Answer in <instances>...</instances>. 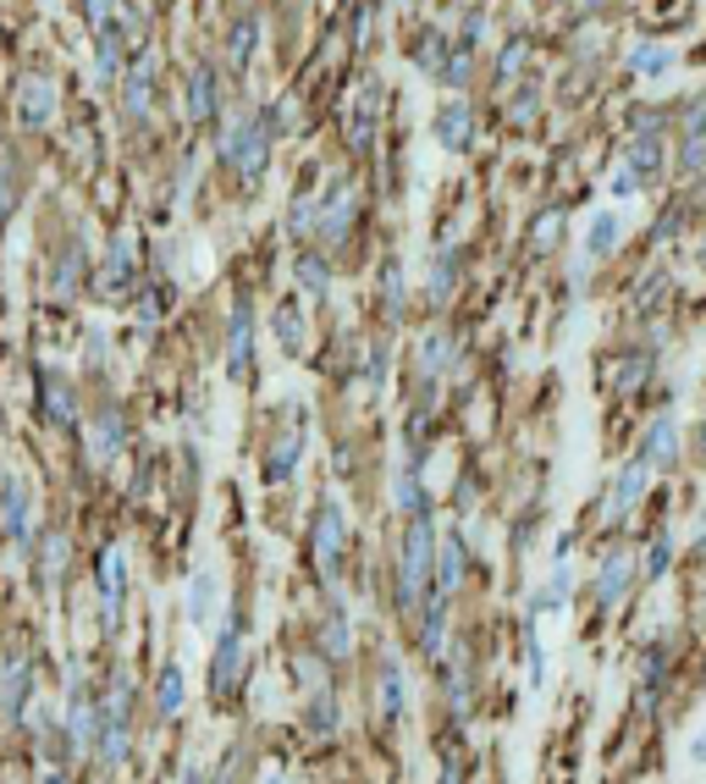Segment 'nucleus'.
<instances>
[{
	"mask_svg": "<svg viewBox=\"0 0 706 784\" xmlns=\"http://www.w3.org/2000/svg\"><path fill=\"white\" fill-rule=\"evenodd\" d=\"M690 652H696V635H690V625H679V619L652 625L646 635H635V646H629V657H635L629 674H635V713H640L646 724L668 730V724L679 718V707H690V702H685V696H690V685H685Z\"/></svg>",
	"mask_w": 706,
	"mask_h": 784,
	"instance_id": "f257e3e1",
	"label": "nucleus"
},
{
	"mask_svg": "<svg viewBox=\"0 0 706 784\" xmlns=\"http://www.w3.org/2000/svg\"><path fill=\"white\" fill-rule=\"evenodd\" d=\"M646 597L640 586V547L635 542H596V564L579 580V608L590 614V629H607L618 614H629Z\"/></svg>",
	"mask_w": 706,
	"mask_h": 784,
	"instance_id": "f03ea898",
	"label": "nucleus"
},
{
	"mask_svg": "<svg viewBox=\"0 0 706 784\" xmlns=\"http://www.w3.org/2000/svg\"><path fill=\"white\" fill-rule=\"evenodd\" d=\"M436 542L441 525L436 519H409L404 542H398V564H392V608L398 619H420V608L436 597Z\"/></svg>",
	"mask_w": 706,
	"mask_h": 784,
	"instance_id": "7ed1b4c3",
	"label": "nucleus"
},
{
	"mask_svg": "<svg viewBox=\"0 0 706 784\" xmlns=\"http://www.w3.org/2000/svg\"><path fill=\"white\" fill-rule=\"evenodd\" d=\"M629 454L668 480V475L685 470V459H690V431H685V420H679L674 409H652V415L640 420V431H635V448H629Z\"/></svg>",
	"mask_w": 706,
	"mask_h": 784,
	"instance_id": "20e7f679",
	"label": "nucleus"
},
{
	"mask_svg": "<svg viewBox=\"0 0 706 784\" xmlns=\"http://www.w3.org/2000/svg\"><path fill=\"white\" fill-rule=\"evenodd\" d=\"M657 365H663V348H652V343L613 348V354L601 359V393H607V398H640V393L657 381Z\"/></svg>",
	"mask_w": 706,
	"mask_h": 784,
	"instance_id": "39448f33",
	"label": "nucleus"
},
{
	"mask_svg": "<svg viewBox=\"0 0 706 784\" xmlns=\"http://www.w3.org/2000/svg\"><path fill=\"white\" fill-rule=\"evenodd\" d=\"M635 547H640V586H646V597L685 575V536H679V525H652V530L635 536Z\"/></svg>",
	"mask_w": 706,
	"mask_h": 784,
	"instance_id": "423d86ee",
	"label": "nucleus"
},
{
	"mask_svg": "<svg viewBox=\"0 0 706 784\" xmlns=\"http://www.w3.org/2000/svg\"><path fill=\"white\" fill-rule=\"evenodd\" d=\"M469 586V542L458 525H441V542H436V597L458 603Z\"/></svg>",
	"mask_w": 706,
	"mask_h": 784,
	"instance_id": "0eeeda50",
	"label": "nucleus"
},
{
	"mask_svg": "<svg viewBox=\"0 0 706 784\" xmlns=\"http://www.w3.org/2000/svg\"><path fill=\"white\" fill-rule=\"evenodd\" d=\"M309 547H315V564H320L326 575H337V558H342V547H348V519H342V503H337V497H320Z\"/></svg>",
	"mask_w": 706,
	"mask_h": 784,
	"instance_id": "6e6552de",
	"label": "nucleus"
},
{
	"mask_svg": "<svg viewBox=\"0 0 706 784\" xmlns=\"http://www.w3.org/2000/svg\"><path fill=\"white\" fill-rule=\"evenodd\" d=\"M579 569L574 564H553L547 575H541V586L530 592V603H525V614H536V619H547V614H568L574 603H579Z\"/></svg>",
	"mask_w": 706,
	"mask_h": 784,
	"instance_id": "1a4fd4ad",
	"label": "nucleus"
},
{
	"mask_svg": "<svg viewBox=\"0 0 706 784\" xmlns=\"http://www.w3.org/2000/svg\"><path fill=\"white\" fill-rule=\"evenodd\" d=\"M447 646H453V603L447 597H430L420 608V619H415V652L436 668L447 657Z\"/></svg>",
	"mask_w": 706,
	"mask_h": 784,
	"instance_id": "9d476101",
	"label": "nucleus"
},
{
	"mask_svg": "<svg viewBox=\"0 0 706 784\" xmlns=\"http://www.w3.org/2000/svg\"><path fill=\"white\" fill-rule=\"evenodd\" d=\"M674 171H679L685 182H702V177H706V106H690V111H685V122H679Z\"/></svg>",
	"mask_w": 706,
	"mask_h": 784,
	"instance_id": "9b49d317",
	"label": "nucleus"
},
{
	"mask_svg": "<svg viewBox=\"0 0 706 784\" xmlns=\"http://www.w3.org/2000/svg\"><path fill=\"white\" fill-rule=\"evenodd\" d=\"M238 668H243V625L232 619V625L221 629V641H216V663H210V691H216V696H232V691H238Z\"/></svg>",
	"mask_w": 706,
	"mask_h": 784,
	"instance_id": "f8f14e48",
	"label": "nucleus"
},
{
	"mask_svg": "<svg viewBox=\"0 0 706 784\" xmlns=\"http://www.w3.org/2000/svg\"><path fill=\"white\" fill-rule=\"evenodd\" d=\"M376 707H381V718H404V707H409V679L392 652L376 663Z\"/></svg>",
	"mask_w": 706,
	"mask_h": 784,
	"instance_id": "ddd939ff",
	"label": "nucleus"
},
{
	"mask_svg": "<svg viewBox=\"0 0 706 784\" xmlns=\"http://www.w3.org/2000/svg\"><path fill=\"white\" fill-rule=\"evenodd\" d=\"M519 646H525V679L530 691H547V646H541V619L519 614Z\"/></svg>",
	"mask_w": 706,
	"mask_h": 784,
	"instance_id": "4468645a",
	"label": "nucleus"
},
{
	"mask_svg": "<svg viewBox=\"0 0 706 784\" xmlns=\"http://www.w3.org/2000/svg\"><path fill=\"white\" fill-rule=\"evenodd\" d=\"M618 244H624V221H618V210H596L590 227H585V255H590V260H613Z\"/></svg>",
	"mask_w": 706,
	"mask_h": 784,
	"instance_id": "2eb2a0df",
	"label": "nucleus"
},
{
	"mask_svg": "<svg viewBox=\"0 0 706 784\" xmlns=\"http://www.w3.org/2000/svg\"><path fill=\"white\" fill-rule=\"evenodd\" d=\"M0 525H6V536H11V542H28L33 503H28V486H22V480H11V486H6V497H0Z\"/></svg>",
	"mask_w": 706,
	"mask_h": 784,
	"instance_id": "dca6fc26",
	"label": "nucleus"
},
{
	"mask_svg": "<svg viewBox=\"0 0 706 784\" xmlns=\"http://www.w3.org/2000/svg\"><path fill=\"white\" fill-rule=\"evenodd\" d=\"M629 166L640 171V182L663 177V171H668V150H663V133H635V145H629Z\"/></svg>",
	"mask_w": 706,
	"mask_h": 784,
	"instance_id": "f3484780",
	"label": "nucleus"
},
{
	"mask_svg": "<svg viewBox=\"0 0 706 784\" xmlns=\"http://www.w3.org/2000/svg\"><path fill=\"white\" fill-rule=\"evenodd\" d=\"M28 663H11L6 668V685H0V718L6 724H22V707H28Z\"/></svg>",
	"mask_w": 706,
	"mask_h": 784,
	"instance_id": "a211bd4d",
	"label": "nucleus"
},
{
	"mask_svg": "<svg viewBox=\"0 0 706 784\" xmlns=\"http://www.w3.org/2000/svg\"><path fill=\"white\" fill-rule=\"evenodd\" d=\"M668 299H674V277H668L663 266H652V271H646V282L635 288V310H640V320H646V315H657Z\"/></svg>",
	"mask_w": 706,
	"mask_h": 784,
	"instance_id": "6ab92c4d",
	"label": "nucleus"
},
{
	"mask_svg": "<svg viewBox=\"0 0 706 784\" xmlns=\"http://www.w3.org/2000/svg\"><path fill=\"white\" fill-rule=\"evenodd\" d=\"M155 713L160 718L182 713V674H177V663H160V674H155Z\"/></svg>",
	"mask_w": 706,
	"mask_h": 784,
	"instance_id": "aec40b11",
	"label": "nucleus"
},
{
	"mask_svg": "<svg viewBox=\"0 0 706 784\" xmlns=\"http://www.w3.org/2000/svg\"><path fill=\"white\" fill-rule=\"evenodd\" d=\"M320 641H326V657H331V663H342V657L354 652V629H348V608H331V614H326V625H320Z\"/></svg>",
	"mask_w": 706,
	"mask_h": 784,
	"instance_id": "412c9836",
	"label": "nucleus"
},
{
	"mask_svg": "<svg viewBox=\"0 0 706 784\" xmlns=\"http://www.w3.org/2000/svg\"><path fill=\"white\" fill-rule=\"evenodd\" d=\"M398 514L404 519H430V492H425V480L415 470L398 480Z\"/></svg>",
	"mask_w": 706,
	"mask_h": 784,
	"instance_id": "4be33fe9",
	"label": "nucleus"
},
{
	"mask_svg": "<svg viewBox=\"0 0 706 784\" xmlns=\"http://www.w3.org/2000/svg\"><path fill=\"white\" fill-rule=\"evenodd\" d=\"M436 139H441L447 150H464V145H469V111H464V106H447L441 122H436Z\"/></svg>",
	"mask_w": 706,
	"mask_h": 784,
	"instance_id": "5701e85b",
	"label": "nucleus"
},
{
	"mask_svg": "<svg viewBox=\"0 0 706 784\" xmlns=\"http://www.w3.org/2000/svg\"><path fill=\"white\" fill-rule=\"evenodd\" d=\"M685 221H690V199H674V205H663V221L652 227V244H674V238L685 232Z\"/></svg>",
	"mask_w": 706,
	"mask_h": 784,
	"instance_id": "b1692460",
	"label": "nucleus"
},
{
	"mask_svg": "<svg viewBox=\"0 0 706 784\" xmlns=\"http://www.w3.org/2000/svg\"><path fill=\"white\" fill-rule=\"evenodd\" d=\"M298 448H304V437H282V443L271 448V459H266V480H287L292 465H298Z\"/></svg>",
	"mask_w": 706,
	"mask_h": 784,
	"instance_id": "393cba45",
	"label": "nucleus"
},
{
	"mask_svg": "<svg viewBox=\"0 0 706 784\" xmlns=\"http://www.w3.org/2000/svg\"><path fill=\"white\" fill-rule=\"evenodd\" d=\"M249 326H255V320L238 305V310H232V348H227V354H232V376H243V365H249Z\"/></svg>",
	"mask_w": 706,
	"mask_h": 784,
	"instance_id": "a878e982",
	"label": "nucleus"
},
{
	"mask_svg": "<svg viewBox=\"0 0 706 784\" xmlns=\"http://www.w3.org/2000/svg\"><path fill=\"white\" fill-rule=\"evenodd\" d=\"M44 111H50V89H44L39 78H28V89H22V122H28V128H39V122H44Z\"/></svg>",
	"mask_w": 706,
	"mask_h": 784,
	"instance_id": "bb28decb",
	"label": "nucleus"
},
{
	"mask_svg": "<svg viewBox=\"0 0 706 784\" xmlns=\"http://www.w3.org/2000/svg\"><path fill=\"white\" fill-rule=\"evenodd\" d=\"M122 586H128V575H122V553H106V558H100V592L117 603Z\"/></svg>",
	"mask_w": 706,
	"mask_h": 784,
	"instance_id": "cd10ccee",
	"label": "nucleus"
},
{
	"mask_svg": "<svg viewBox=\"0 0 706 784\" xmlns=\"http://www.w3.org/2000/svg\"><path fill=\"white\" fill-rule=\"evenodd\" d=\"M348 210H354V193L337 188V193H331V210H326V216H331V221H326V238H342V232H348Z\"/></svg>",
	"mask_w": 706,
	"mask_h": 784,
	"instance_id": "c85d7f7f",
	"label": "nucleus"
},
{
	"mask_svg": "<svg viewBox=\"0 0 706 784\" xmlns=\"http://www.w3.org/2000/svg\"><path fill=\"white\" fill-rule=\"evenodd\" d=\"M72 415H78V409H72L67 381H61V376H50V420H56V426H72Z\"/></svg>",
	"mask_w": 706,
	"mask_h": 784,
	"instance_id": "c756f323",
	"label": "nucleus"
},
{
	"mask_svg": "<svg viewBox=\"0 0 706 784\" xmlns=\"http://www.w3.org/2000/svg\"><path fill=\"white\" fill-rule=\"evenodd\" d=\"M210 597H216V580H210V575H199V580H193V592H188L193 619H205V614H210Z\"/></svg>",
	"mask_w": 706,
	"mask_h": 784,
	"instance_id": "7c9ffc66",
	"label": "nucleus"
},
{
	"mask_svg": "<svg viewBox=\"0 0 706 784\" xmlns=\"http://www.w3.org/2000/svg\"><path fill=\"white\" fill-rule=\"evenodd\" d=\"M304 718H309V724H315V730H320V735H326V730H331V724H337V702H331V696H315V707H309V713H304Z\"/></svg>",
	"mask_w": 706,
	"mask_h": 784,
	"instance_id": "2f4dec72",
	"label": "nucleus"
},
{
	"mask_svg": "<svg viewBox=\"0 0 706 784\" xmlns=\"http://www.w3.org/2000/svg\"><path fill=\"white\" fill-rule=\"evenodd\" d=\"M690 465L706 470V404H702V415H696V426H690Z\"/></svg>",
	"mask_w": 706,
	"mask_h": 784,
	"instance_id": "473e14b6",
	"label": "nucleus"
},
{
	"mask_svg": "<svg viewBox=\"0 0 706 784\" xmlns=\"http://www.w3.org/2000/svg\"><path fill=\"white\" fill-rule=\"evenodd\" d=\"M685 763H690V768H706V724H696V730L685 735Z\"/></svg>",
	"mask_w": 706,
	"mask_h": 784,
	"instance_id": "72a5a7b5",
	"label": "nucleus"
},
{
	"mask_svg": "<svg viewBox=\"0 0 706 784\" xmlns=\"http://www.w3.org/2000/svg\"><path fill=\"white\" fill-rule=\"evenodd\" d=\"M640 188H646V182H640V171H635V166H618V177H613V193H618V199H629V193H640Z\"/></svg>",
	"mask_w": 706,
	"mask_h": 784,
	"instance_id": "f704fd0d",
	"label": "nucleus"
},
{
	"mask_svg": "<svg viewBox=\"0 0 706 784\" xmlns=\"http://www.w3.org/2000/svg\"><path fill=\"white\" fill-rule=\"evenodd\" d=\"M143 95H149V56L139 61V78L128 83V106H133V111H143Z\"/></svg>",
	"mask_w": 706,
	"mask_h": 784,
	"instance_id": "c9c22d12",
	"label": "nucleus"
},
{
	"mask_svg": "<svg viewBox=\"0 0 706 784\" xmlns=\"http://www.w3.org/2000/svg\"><path fill=\"white\" fill-rule=\"evenodd\" d=\"M193 117H210V72L193 78Z\"/></svg>",
	"mask_w": 706,
	"mask_h": 784,
	"instance_id": "e433bc0d",
	"label": "nucleus"
},
{
	"mask_svg": "<svg viewBox=\"0 0 706 784\" xmlns=\"http://www.w3.org/2000/svg\"><path fill=\"white\" fill-rule=\"evenodd\" d=\"M635 67L640 72H663L668 67V50H635Z\"/></svg>",
	"mask_w": 706,
	"mask_h": 784,
	"instance_id": "4c0bfd02",
	"label": "nucleus"
},
{
	"mask_svg": "<svg viewBox=\"0 0 706 784\" xmlns=\"http://www.w3.org/2000/svg\"><path fill=\"white\" fill-rule=\"evenodd\" d=\"M436 784H464V763H458V752H447V763H441Z\"/></svg>",
	"mask_w": 706,
	"mask_h": 784,
	"instance_id": "58836bf2",
	"label": "nucleus"
},
{
	"mask_svg": "<svg viewBox=\"0 0 706 784\" xmlns=\"http://www.w3.org/2000/svg\"><path fill=\"white\" fill-rule=\"evenodd\" d=\"M277 331L287 337V348H298V315H292V310L277 315Z\"/></svg>",
	"mask_w": 706,
	"mask_h": 784,
	"instance_id": "ea45409f",
	"label": "nucleus"
},
{
	"mask_svg": "<svg viewBox=\"0 0 706 784\" xmlns=\"http://www.w3.org/2000/svg\"><path fill=\"white\" fill-rule=\"evenodd\" d=\"M249 39H255V28H249V22H243V28H238V33H232V56H238V61H243V56H249Z\"/></svg>",
	"mask_w": 706,
	"mask_h": 784,
	"instance_id": "a19ab883",
	"label": "nucleus"
},
{
	"mask_svg": "<svg viewBox=\"0 0 706 784\" xmlns=\"http://www.w3.org/2000/svg\"><path fill=\"white\" fill-rule=\"evenodd\" d=\"M696 266L706 271V216H702V238H696Z\"/></svg>",
	"mask_w": 706,
	"mask_h": 784,
	"instance_id": "79ce46f5",
	"label": "nucleus"
},
{
	"mask_svg": "<svg viewBox=\"0 0 706 784\" xmlns=\"http://www.w3.org/2000/svg\"><path fill=\"white\" fill-rule=\"evenodd\" d=\"M182 784H205V774H199V768H188V774H182Z\"/></svg>",
	"mask_w": 706,
	"mask_h": 784,
	"instance_id": "37998d69",
	"label": "nucleus"
},
{
	"mask_svg": "<svg viewBox=\"0 0 706 784\" xmlns=\"http://www.w3.org/2000/svg\"><path fill=\"white\" fill-rule=\"evenodd\" d=\"M50 784H61V780H50Z\"/></svg>",
	"mask_w": 706,
	"mask_h": 784,
	"instance_id": "c03bdc74",
	"label": "nucleus"
},
{
	"mask_svg": "<svg viewBox=\"0 0 706 784\" xmlns=\"http://www.w3.org/2000/svg\"><path fill=\"white\" fill-rule=\"evenodd\" d=\"M271 784H277V780H271Z\"/></svg>",
	"mask_w": 706,
	"mask_h": 784,
	"instance_id": "a18cd8bd",
	"label": "nucleus"
}]
</instances>
